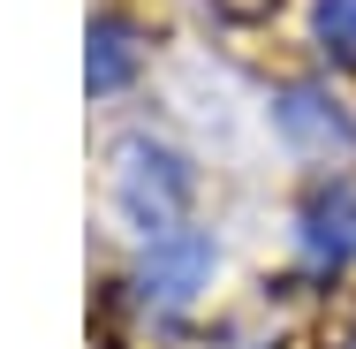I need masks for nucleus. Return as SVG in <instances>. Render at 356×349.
I'll return each mask as SVG.
<instances>
[{"mask_svg": "<svg viewBox=\"0 0 356 349\" xmlns=\"http://www.w3.org/2000/svg\"><path fill=\"white\" fill-rule=\"evenodd\" d=\"M281 130H288V144H303V152H356V122L326 91H311V84H296L281 99Z\"/></svg>", "mask_w": 356, "mask_h": 349, "instance_id": "4", "label": "nucleus"}, {"mask_svg": "<svg viewBox=\"0 0 356 349\" xmlns=\"http://www.w3.org/2000/svg\"><path fill=\"white\" fill-rule=\"evenodd\" d=\"M303 251L318 266H349L356 258V183H326L303 205Z\"/></svg>", "mask_w": 356, "mask_h": 349, "instance_id": "3", "label": "nucleus"}, {"mask_svg": "<svg viewBox=\"0 0 356 349\" xmlns=\"http://www.w3.org/2000/svg\"><path fill=\"white\" fill-rule=\"evenodd\" d=\"M114 190H122V212L137 220L144 235L175 228V212L190 205V167L152 137H129L122 144V167H114Z\"/></svg>", "mask_w": 356, "mask_h": 349, "instance_id": "1", "label": "nucleus"}, {"mask_svg": "<svg viewBox=\"0 0 356 349\" xmlns=\"http://www.w3.org/2000/svg\"><path fill=\"white\" fill-rule=\"evenodd\" d=\"M311 31L334 61H356V0H318L311 8Z\"/></svg>", "mask_w": 356, "mask_h": 349, "instance_id": "6", "label": "nucleus"}, {"mask_svg": "<svg viewBox=\"0 0 356 349\" xmlns=\"http://www.w3.org/2000/svg\"><path fill=\"white\" fill-rule=\"evenodd\" d=\"M129 69H137L129 31H122V23H99V31H91V61H83L91 91H122V84H129Z\"/></svg>", "mask_w": 356, "mask_h": 349, "instance_id": "5", "label": "nucleus"}, {"mask_svg": "<svg viewBox=\"0 0 356 349\" xmlns=\"http://www.w3.org/2000/svg\"><path fill=\"white\" fill-rule=\"evenodd\" d=\"M205 274H213V235L205 228H159L152 251H144V266H137V288H144V304L182 311L205 288Z\"/></svg>", "mask_w": 356, "mask_h": 349, "instance_id": "2", "label": "nucleus"}]
</instances>
